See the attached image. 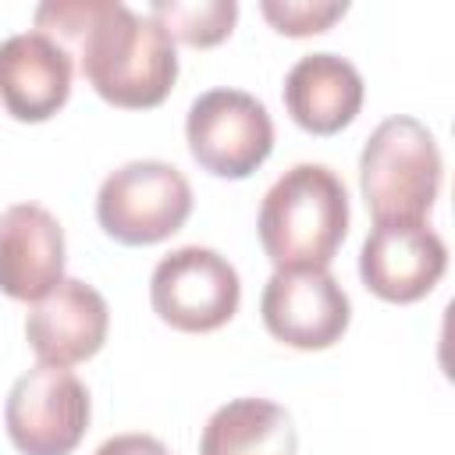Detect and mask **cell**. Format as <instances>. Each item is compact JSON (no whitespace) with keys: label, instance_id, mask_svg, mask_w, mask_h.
<instances>
[{"label":"cell","instance_id":"14","mask_svg":"<svg viewBox=\"0 0 455 455\" xmlns=\"http://www.w3.org/2000/svg\"><path fill=\"white\" fill-rule=\"evenodd\" d=\"M295 423L270 398H235L220 405L199 441V455H295Z\"/></svg>","mask_w":455,"mask_h":455},{"label":"cell","instance_id":"12","mask_svg":"<svg viewBox=\"0 0 455 455\" xmlns=\"http://www.w3.org/2000/svg\"><path fill=\"white\" fill-rule=\"evenodd\" d=\"M71 53L43 32H18L0 43V103L14 121H50L71 96Z\"/></svg>","mask_w":455,"mask_h":455},{"label":"cell","instance_id":"7","mask_svg":"<svg viewBox=\"0 0 455 455\" xmlns=\"http://www.w3.org/2000/svg\"><path fill=\"white\" fill-rule=\"evenodd\" d=\"M192 160L213 178H249L274 149V121L267 107L242 89L203 92L185 117Z\"/></svg>","mask_w":455,"mask_h":455},{"label":"cell","instance_id":"2","mask_svg":"<svg viewBox=\"0 0 455 455\" xmlns=\"http://www.w3.org/2000/svg\"><path fill=\"white\" fill-rule=\"evenodd\" d=\"M256 231L274 270H327L348 235L345 181L323 164H295L267 188Z\"/></svg>","mask_w":455,"mask_h":455},{"label":"cell","instance_id":"8","mask_svg":"<svg viewBox=\"0 0 455 455\" xmlns=\"http://www.w3.org/2000/svg\"><path fill=\"white\" fill-rule=\"evenodd\" d=\"M263 327L299 352H320L341 341L352 302L331 270H274L259 295Z\"/></svg>","mask_w":455,"mask_h":455},{"label":"cell","instance_id":"15","mask_svg":"<svg viewBox=\"0 0 455 455\" xmlns=\"http://www.w3.org/2000/svg\"><path fill=\"white\" fill-rule=\"evenodd\" d=\"M149 18L185 46H217L231 36L238 21L235 0H156L149 4Z\"/></svg>","mask_w":455,"mask_h":455},{"label":"cell","instance_id":"1","mask_svg":"<svg viewBox=\"0 0 455 455\" xmlns=\"http://www.w3.org/2000/svg\"><path fill=\"white\" fill-rule=\"evenodd\" d=\"M36 32L78 50L85 82L121 110L160 107L178 82L174 39L117 0H50L36 7Z\"/></svg>","mask_w":455,"mask_h":455},{"label":"cell","instance_id":"9","mask_svg":"<svg viewBox=\"0 0 455 455\" xmlns=\"http://www.w3.org/2000/svg\"><path fill=\"white\" fill-rule=\"evenodd\" d=\"M448 270V249L427 220H373L359 252L363 284L384 302L427 299Z\"/></svg>","mask_w":455,"mask_h":455},{"label":"cell","instance_id":"17","mask_svg":"<svg viewBox=\"0 0 455 455\" xmlns=\"http://www.w3.org/2000/svg\"><path fill=\"white\" fill-rule=\"evenodd\" d=\"M96 455H171V448L153 434H117L103 441Z\"/></svg>","mask_w":455,"mask_h":455},{"label":"cell","instance_id":"10","mask_svg":"<svg viewBox=\"0 0 455 455\" xmlns=\"http://www.w3.org/2000/svg\"><path fill=\"white\" fill-rule=\"evenodd\" d=\"M107 331H110L107 299L78 277H64L46 299L32 302L25 316L28 348L39 355V363L64 370L92 359L103 348Z\"/></svg>","mask_w":455,"mask_h":455},{"label":"cell","instance_id":"6","mask_svg":"<svg viewBox=\"0 0 455 455\" xmlns=\"http://www.w3.org/2000/svg\"><path fill=\"white\" fill-rule=\"evenodd\" d=\"M4 423L21 455H71L89 427V391L71 370L36 363L11 384Z\"/></svg>","mask_w":455,"mask_h":455},{"label":"cell","instance_id":"4","mask_svg":"<svg viewBox=\"0 0 455 455\" xmlns=\"http://www.w3.org/2000/svg\"><path fill=\"white\" fill-rule=\"evenodd\" d=\"M188 213L192 185L167 160H128L96 196V220L121 245H156L181 231Z\"/></svg>","mask_w":455,"mask_h":455},{"label":"cell","instance_id":"13","mask_svg":"<svg viewBox=\"0 0 455 455\" xmlns=\"http://www.w3.org/2000/svg\"><path fill=\"white\" fill-rule=\"evenodd\" d=\"M284 107L291 121L313 135H334L363 110V75L338 53H306L284 75Z\"/></svg>","mask_w":455,"mask_h":455},{"label":"cell","instance_id":"5","mask_svg":"<svg viewBox=\"0 0 455 455\" xmlns=\"http://www.w3.org/2000/svg\"><path fill=\"white\" fill-rule=\"evenodd\" d=\"M149 302L167 327L185 334H210L238 313L242 281L220 252L181 245L153 267Z\"/></svg>","mask_w":455,"mask_h":455},{"label":"cell","instance_id":"16","mask_svg":"<svg viewBox=\"0 0 455 455\" xmlns=\"http://www.w3.org/2000/svg\"><path fill=\"white\" fill-rule=\"evenodd\" d=\"M259 11L281 36L302 39V36L327 32L338 18H345L348 4L345 0H263Z\"/></svg>","mask_w":455,"mask_h":455},{"label":"cell","instance_id":"3","mask_svg":"<svg viewBox=\"0 0 455 455\" xmlns=\"http://www.w3.org/2000/svg\"><path fill=\"white\" fill-rule=\"evenodd\" d=\"M441 174L437 139L409 114L380 121L359 156V188L373 220H423L441 192Z\"/></svg>","mask_w":455,"mask_h":455},{"label":"cell","instance_id":"11","mask_svg":"<svg viewBox=\"0 0 455 455\" xmlns=\"http://www.w3.org/2000/svg\"><path fill=\"white\" fill-rule=\"evenodd\" d=\"M64 281V228L39 203H14L0 213V291L14 302H39Z\"/></svg>","mask_w":455,"mask_h":455}]
</instances>
